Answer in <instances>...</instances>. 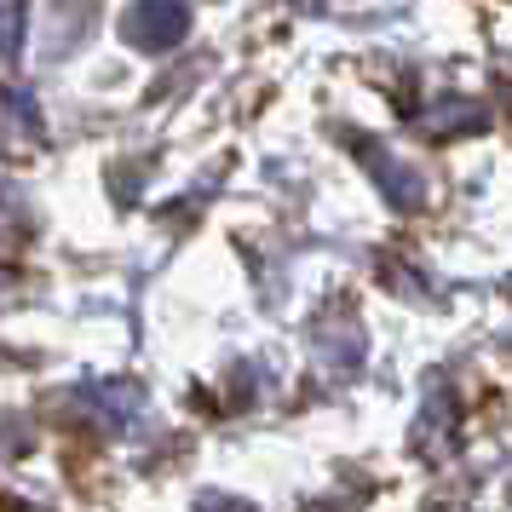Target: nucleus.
<instances>
[{"label": "nucleus", "mask_w": 512, "mask_h": 512, "mask_svg": "<svg viewBox=\"0 0 512 512\" xmlns=\"http://www.w3.org/2000/svg\"><path fill=\"white\" fill-rule=\"evenodd\" d=\"M478 110L472 104H443V110H432V116H420V133H432V139H449L455 127H478Z\"/></svg>", "instance_id": "obj_3"}, {"label": "nucleus", "mask_w": 512, "mask_h": 512, "mask_svg": "<svg viewBox=\"0 0 512 512\" xmlns=\"http://www.w3.org/2000/svg\"><path fill=\"white\" fill-rule=\"evenodd\" d=\"M190 29V0H139L127 18H121V35L139 52H167L179 47Z\"/></svg>", "instance_id": "obj_1"}, {"label": "nucleus", "mask_w": 512, "mask_h": 512, "mask_svg": "<svg viewBox=\"0 0 512 512\" xmlns=\"http://www.w3.org/2000/svg\"><path fill=\"white\" fill-rule=\"evenodd\" d=\"M12 133H35V104H29V93L0 87V139H12Z\"/></svg>", "instance_id": "obj_2"}, {"label": "nucleus", "mask_w": 512, "mask_h": 512, "mask_svg": "<svg viewBox=\"0 0 512 512\" xmlns=\"http://www.w3.org/2000/svg\"><path fill=\"white\" fill-rule=\"evenodd\" d=\"M24 41V0H0V58H12Z\"/></svg>", "instance_id": "obj_4"}]
</instances>
